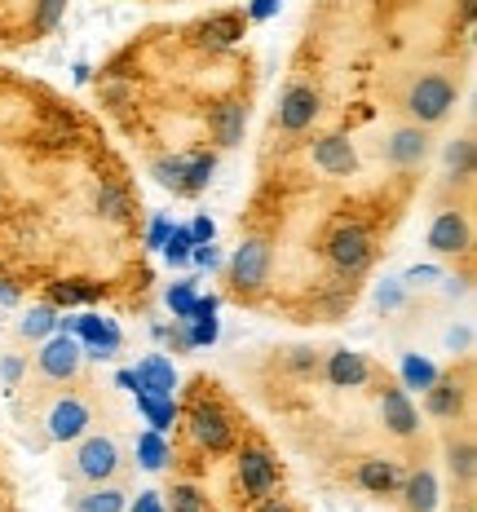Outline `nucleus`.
<instances>
[{
  "instance_id": "c03bdc74",
  "label": "nucleus",
  "mask_w": 477,
  "mask_h": 512,
  "mask_svg": "<svg viewBox=\"0 0 477 512\" xmlns=\"http://www.w3.org/2000/svg\"><path fill=\"white\" fill-rule=\"evenodd\" d=\"M274 9H279V0H257V5H252V18L261 23V18H270V14H274Z\"/></svg>"
},
{
  "instance_id": "cd10ccee",
  "label": "nucleus",
  "mask_w": 477,
  "mask_h": 512,
  "mask_svg": "<svg viewBox=\"0 0 477 512\" xmlns=\"http://www.w3.org/2000/svg\"><path fill=\"white\" fill-rule=\"evenodd\" d=\"M447 173L455 181H469L473 177V142H469V137H460V142L447 146Z\"/></svg>"
},
{
  "instance_id": "603ef678",
  "label": "nucleus",
  "mask_w": 477,
  "mask_h": 512,
  "mask_svg": "<svg viewBox=\"0 0 477 512\" xmlns=\"http://www.w3.org/2000/svg\"><path fill=\"white\" fill-rule=\"evenodd\" d=\"M464 512H473V508H464Z\"/></svg>"
},
{
  "instance_id": "b1692460",
  "label": "nucleus",
  "mask_w": 477,
  "mask_h": 512,
  "mask_svg": "<svg viewBox=\"0 0 477 512\" xmlns=\"http://www.w3.org/2000/svg\"><path fill=\"white\" fill-rule=\"evenodd\" d=\"M76 512H124V490H115V486L89 490V495L76 499Z\"/></svg>"
},
{
  "instance_id": "0eeeda50",
  "label": "nucleus",
  "mask_w": 477,
  "mask_h": 512,
  "mask_svg": "<svg viewBox=\"0 0 477 512\" xmlns=\"http://www.w3.org/2000/svg\"><path fill=\"white\" fill-rule=\"evenodd\" d=\"M239 486H243V495H252V499L270 495V490L279 486V464H274V455L261 451V446L239 451Z\"/></svg>"
},
{
  "instance_id": "6e6552de",
  "label": "nucleus",
  "mask_w": 477,
  "mask_h": 512,
  "mask_svg": "<svg viewBox=\"0 0 477 512\" xmlns=\"http://www.w3.org/2000/svg\"><path fill=\"white\" fill-rule=\"evenodd\" d=\"M115 468H120V451H115L111 437H84L76 451V473L84 482L102 486L106 477H115Z\"/></svg>"
},
{
  "instance_id": "7c9ffc66",
  "label": "nucleus",
  "mask_w": 477,
  "mask_h": 512,
  "mask_svg": "<svg viewBox=\"0 0 477 512\" xmlns=\"http://www.w3.org/2000/svg\"><path fill=\"white\" fill-rule=\"evenodd\" d=\"M168 309H173L182 323H190V309H195V283H173L168 287Z\"/></svg>"
},
{
  "instance_id": "79ce46f5",
  "label": "nucleus",
  "mask_w": 477,
  "mask_h": 512,
  "mask_svg": "<svg viewBox=\"0 0 477 512\" xmlns=\"http://www.w3.org/2000/svg\"><path fill=\"white\" fill-rule=\"evenodd\" d=\"M376 301H380V309H394V305L402 301V287H380Z\"/></svg>"
},
{
  "instance_id": "a211bd4d",
  "label": "nucleus",
  "mask_w": 477,
  "mask_h": 512,
  "mask_svg": "<svg viewBox=\"0 0 477 512\" xmlns=\"http://www.w3.org/2000/svg\"><path fill=\"white\" fill-rule=\"evenodd\" d=\"M402 495H407L411 512H433L438 508V477H433L429 468H420V473L402 477Z\"/></svg>"
},
{
  "instance_id": "f03ea898",
  "label": "nucleus",
  "mask_w": 477,
  "mask_h": 512,
  "mask_svg": "<svg viewBox=\"0 0 477 512\" xmlns=\"http://www.w3.org/2000/svg\"><path fill=\"white\" fill-rule=\"evenodd\" d=\"M455 106V84L447 76H420L407 93V115L416 124H438L447 120Z\"/></svg>"
},
{
  "instance_id": "8fccbe9b",
  "label": "nucleus",
  "mask_w": 477,
  "mask_h": 512,
  "mask_svg": "<svg viewBox=\"0 0 477 512\" xmlns=\"http://www.w3.org/2000/svg\"><path fill=\"white\" fill-rule=\"evenodd\" d=\"M14 301H18V292L9 283H0V305H14Z\"/></svg>"
},
{
  "instance_id": "4468645a",
  "label": "nucleus",
  "mask_w": 477,
  "mask_h": 512,
  "mask_svg": "<svg viewBox=\"0 0 477 512\" xmlns=\"http://www.w3.org/2000/svg\"><path fill=\"white\" fill-rule=\"evenodd\" d=\"M380 420H385V429L398 433V437H411L420 429V415H416V407H411L407 389H389L385 398H380Z\"/></svg>"
},
{
  "instance_id": "39448f33",
  "label": "nucleus",
  "mask_w": 477,
  "mask_h": 512,
  "mask_svg": "<svg viewBox=\"0 0 477 512\" xmlns=\"http://www.w3.org/2000/svg\"><path fill=\"white\" fill-rule=\"evenodd\" d=\"M58 332H71L80 340V349H89V358H111L120 349V327L106 323L98 314H80V318H67L58 323Z\"/></svg>"
},
{
  "instance_id": "2eb2a0df",
  "label": "nucleus",
  "mask_w": 477,
  "mask_h": 512,
  "mask_svg": "<svg viewBox=\"0 0 477 512\" xmlns=\"http://www.w3.org/2000/svg\"><path fill=\"white\" fill-rule=\"evenodd\" d=\"M327 380L336 384V389H363L371 380V367L363 354H354V349H336L332 358H327Z\"/></svg>"
},
{
  "instance_id": "9d476101",
  "label": "nucleus",
  "mask_w": 477,
  "mask_h": 512,
  "mask_svg": "<svg viewBox=\"0 0 477 512\" xmlns=\"http://www.w3.org/2000/svg\"><path fill=\"white\" fill-rule=\"evenodd\" d=\"M49 437L53 442H76V437H84L89 433V424H93V415H89V407H84L80 398H58L49 407Z\"/></svg>"
},
{
  "instance_id": "4be33fe9",
  "label": "nucleus",
  "mask_w": 477,
  "mask_h": 512,
  "mask_svg": "<svg viewBox=\"0 0 477 512\" xmlns=\"http://www.w3.org/2000/svg\"><path fill=\"white\" fill-rule=\"evenodd\" d=\"M212 168H217L212 155H182V195H199L212 181Z\"/></svg>"
},
{
  "instance_id": "393cba45",
  "label": "nucleus",
  "mask_w": 477,
  "mask_h": 512,
  "mask_svg": "<svg viewBox=\"0 0 477 512\" xmlns=\"http://www.w3.org/2000/svg\"><path fill=\"white\" fill-rule=\"evenodd\" d=\"M137 460H142V468H151V473H159V468L168 464V442H164V433H142L137 437Z\"/></svg>"
},
{
  "instance_id": "412c9836",
  "label": "nucleus",
  "mask_w": 477,
  "mask_h": 512,
  "mask_svg": "<svg viewBox=\"0 0 477 512\" xmlns=\"http://www.w3.org/2000/svg\"><path fill=\"white\" fill-rule=\"evenodd\" d=\"M429 415H438V420H451V415H460V407H464V389L455 380H433L429 389Z\"/></svg>"
},
{
  "instance_id": "aec40b11",
  "label": "nucleus",
  "mask_w": 477,
  "mask_h": 512,
  "mask_svg": "<svg viewBox=\"0 0 477 512\" xmlns=\"http://www.w3.org/2000/svg\"><path fill=\"white\" fill-rule=\"evenodd\" d=\"M424 151H429V137H424V128H398L394 137H389V159L402 168L420 164Z\"/></svg>"
},
{
  "instance_id": "de8ad7c7",
  "label": "nucleus",
  "mask_w": 477,
  "mask_h": 512,
  "mask_svg": "<svg viewBox=\"0 0 477 512\" xmlns=\"http://www.w3.org/2000/svg\"><path fill=\"white\" fill-rule=\"evenodd\" d=\"M115 384H120V389H137V376H133V371H120V376H115Z\"/></svg>"
},
{
  "instance_id": "f257e3e1",
  "label": "nucleus",
  "mask_w": 477,
  "mask_h": 512,
  "mask_svg": "<svg viewBox=\"0 0 477 512\" xmlns=\"http://www.w3.org/2000/svg\"><path fill=\"white\" fill-rule=\"evenodd\" d=\"M186 424H190V437H195L199 446H208V451H230V442H235V424H230L226 407H221L217 398H195L186 407Z\"/></svg>"
},
{
  "instance_id": "473e14b6",
  "label": "nucleus",
  "mask_w": 477,
  "mask_h": 512,
  "mask_svg": "<svg viewBox=\"0 0 477 512\" xmlns=\"http://www.w3.org/2000/svg\"><path fill=\"white\" fill-rule=\"evenodd\" d=\"M168 512H204V495L195 486H173V508Z\"/></svg>"
},
{
  "instance_id": "ea45409f",
  "label": "nucleus",
  "mask_w": 477,
  "mask_h": 512,
  "mask_svg": "<svg viewBox=\"0 0 477 512\" xmlns=\"http://www.w3.org/2000/svg\"><path fill=\"white\" fill-rule=\"evenodd\" d=\"M133 512H168V508H164V499H159V490H146V495H137Z\"/></svg>"
},
{
  "instance_id": "c756f323",
  "label": "nucleus",
  "mask_w": 477,
  "mask_h": 512,
  "mask_svg": "<svg viewBox=\"0 0 477 512\" xmlns=\"http://www.w3.org/2000/svg\"><path fill=\"white\" fill-rule=\"evenodd\" d=\"M98 212L102 217H111V221H124L129 217V195H124L120 186H102L98 190Z\"/></svg>"
},
{
  "instance_id": "c9c22d12",
  "label": "nucleus",
  "mask_w": 477,
  "mask_h": 512,
  "mask_svg": "<svg viewBox=\"0 0 477 512\" xmlns=\"http://www.w3.org/2000/svg\"><path fill=\"white\" fill-rule=\"evenodd\" d=\"M155 177L164 181L168 190H177V195H182V155H177V159H159V164H155Z\"/></svg>"
},
{
  "instance_id": "a878e982",
  "label": "nucleus",
  "mask_w": 477,
  "mask_h": 512,
  "mask_svg": "<svg viewBox=\"0 0 477 512\" xmlns=\"http://www.w3.org/2000/svg\"><path fill=\"white\" fill-rule=\"evenodd\" d=\"M58 323H62V318L53 314L49 305H36V309H31V314L23 318V323H18V332H23L27 340H45L49 332H58Z\"/></svg>"
},
{
  "instance_id": "7ed1b4c3",
  "label": "nucleus",
  "mask_w": 477,
  "mask_h": 512,
  "mask_svg": "<svg viewBox=\"0 0 477 512\" xmlns=\"http://www.w3.org/2000/svg\"><path fill=\"white\" fill-rule=\"evenodd\" d=\"M371 256H376V248H371V234L363 226H341L327 239V261L336 265V270L345 274V279H358V274H367Z\"/></svg>"
},
{
  "instance_id": "ddd939ff",
  "label": "nucleus",
  "mask_w": 477,
  "mask_h": 512,
  "mask_svg": "<svg viewBox=\"0 0 477 512\" xmlns=\"http://www.w3.org/2000/svg\"><path fill=\"white\" fill-rule=\"evenodd\" d=\"M243 124H248V111H243V102H235V98H221L217 106H212V115H208L212 142H217V146L243 142Z\"/></svg>"
},
{
  "instance_id": "1a4fd4ad",
  "label": "nucleus",
  "mask_w": 477,
  "mask_h": 512,
  "mask_svg": "<svg viewBox=\"0 0 477 512\" xmlns=\"http://www.w3.org/2000/svg\"><path fill=\"white\" fill-rule=\"evenodd\" d=\"M80 358H84L80 340L71 332H58L53 340H45V349H40V371H45L49 380H71L80 371Z\"/></svg>"
},
{
  "instance_id": "a18cd8bd",
  "label": "nucleus",
  "mask_w": 477,
  "mask_h": 512,
  "mask_svg": "<svg viewBox=\"0 0 477 512\" xmlns=\"http://www.w3.org/2000/svg\"><path fill=\"white\" fill-rule=\"evenodd\" d=\"M424 279H438V270H433V265H416V270L407 274V283H424Z\"/></svg>"
},
{
  "instance_id": "9b49d317",
  "label": "nucleus",
  "mask_w": 477,
  "mask_h": 512,
  "mask_svg": "<svg viewBox=\"0 0 477 512\" xmlns=\"http://www.w3.org/2000/svg\"><path fill=\"white\" fill-rule=\"evenodd\" d=\"M429 248L438 256H455L469 248V221L460 217V212H438L429 226Z\"/></svg>"
},
{
  "instance_id": "4c0bfd02",
  "label": "nucleus",
  "mask_w": 477,
  "mask_h": 512,
  "mask_svg": "<svg viewBox=\"0 0 477 512\" xmlns=\"http://www.w3.org/2000/svg\"><path fill=\"white\" fill-rule=\"evenodd\" d=\"M168 234H173V221H168V217H155L151 230H146V243H151V248H164Z\"/></svg>"
},
{
  "instance_id": "f8f14e48",
  "label": "nucleus",
  "mask_w": 477,
  "mask_h": 512,
  "mask_svg": "<svg viewBox=\"0 0 477 512\" xmlns=\"http://www.w3.org/2000/svg\"><path fill=\"white\" fill-rule=\"evenodd\" d=\"M133 376H137V389H133V393H151V398H173V389H177V371H173V362L159 358V354H151V358L137 362Z\"/></svg>"
},
{
  "instance_id": "37998d69",
  "label": "nucleus",
  "mask_w": 477,
  "mask_h": 512,
  "mask_svg": "<svg viewBox=\"0 0 477 512\" xmlns=\"http://www.w3.org/2000/svg\"><path fill=\"white\" fill-rule=\"evenodd\" d=\"M292 367L296 371H310V367H318V358H310V349H292Z\"/></svg>"
},
{
  "instance_id": "49530a36",
  "label": "nucleus",
  "mask_w": 477,
  "mask_h": 512,
  "mask_svg": "<svg viewBox=\"0 0 477 512\" xmlns=\"http://www.w3.org/2000/svg\"><path fill=\"white\" fill-rule=\"evenodd\" d=\"M18 376H23V362H18V358H5V380H18Z\"/></svg>"
},
{
  "instance_id": "72a5a7b5",
  "label": "nucleus",
  "mask_w": 477,
  "mask_h": 512,
  "mask_svg": "<svg viewBox=\"0 0 477 512\" xmlns=\"http://www.w3.org/2000/svg\"><path fill=\"white\" fill-rule=\"evenodd\" d=\"M217 314H208V318H190V345H212L217 340Z\"/></svg>"
},
{
  "instance_id": "c85d7f7f",
  "label": "nucleus",
  "mask_w": 477,
  "mask_h": 512,
  "mask_svg": "<svg viewBox=\"0 0 477 512\" xmlns=\"http://www.w3.org/2000/svg\"><path fill=\"white\" fill-rule=\"evenodd\" d=\"M190 248H195V239H190V226H173V234L164 239V252L168 256V265H186L190 261Z\"/></svg>"
},
{
  "instance_id": "2f4dec72",
  "label": "nucleus",
  "mask_w": 477,
  "mask_h": 512,
  "mask_svg": "<svg viewBox=\"0 0 477 512\" xmlns=\"http://www.w3.org/2000/svg\"><path fill=\"white\" fill-rule=\"evenodd\" d=\"M62 14H67V0H36V23H31V27H36L40 36H45V31L58 27V18H62Z\"/></svg>"
},
{
  "instance_id": "e433bc0d",
  "label": "nucleus",
  "mask_w": 477,
  "mask_h": 512,
  "mask_svg": "<svg viewBox=\"0 0 477 512\" xmlns=\"http://www.w3.org/2000/svg\"><path fill=\"white\" fill-rule=\"evenodd\" d=\"M190 261H195L199 270H217V265H221V252L212 248V243H195V248H190Z\"/></svg>"
},
{
  "instance_id": "58836bf2",
  "label": "nucleus",
  "mask_w": 477,
  "mask_h": 512,
  "mask_svg": "<svg viewBox=\"0 0 477 512\" xmlns=\"http://www.w3.org/2000/svg\"><path fill=\"white\" fill-rule=\"evenodd\" d=\"M212 234H217L212 217H195V221H190V239H195V243H212Z\"/></svg>"
},
{
  "instance_id": "f704fd0d",
  "label": "nucleus",
  "mask_w": 477,
  "mask_h": 512,
  "mask_svg": "<svg viewBox=\"0 0 477 512\" xmlns=\"http://www.w3.org/2000/svg\"><path fill=\"white\" fill-rule=\"evenodd\" d=\"M451 473L460 477V482H473V446H451Z\"/></svg>"
},
{
  "instance_id": "dca6fc26",
  "label": "nucleus",
  "mask_w": 477,
  "mask_h": 512,
  "mask_svg": "<svg viewBox=\"0 0 477 512\" xmlns=\"http://www.w3.org/2000/svg\"><path fill=\"white\" fill-rule=\"evenodd\" d=\"M314 164L323 168V173H332V177H349L358 168V155H354V146H349L345 137H323V142L314 146Z\"/></svg>"
},
{
  "instance_id": "a19ab883",
  "label": "nucleus",
  "mask_w": 477,
  "mask_h": 512,
  "mask_svg": "<svg viewBox=\"0 0 477 512\" xmlns=\"http://www.w3.org/2000/svg\"><path fill=\"white\" fill-rule=\"evenodd\" d=\"M84 296H89V292H80V287H58V292H53V301H58V305H76V301H84Z\"/></svg>"
},
{
  "instance_id": "5701e85b",
  "label": "nucleus",
  "mask_w": 477,
  "mask_h": 512,
  "mask_svg": "<svg viewBox=\"0 0 477 512\" xmlns=\"http://www.w3.org/2000/svg\"><path fill=\"white\" fill-rule=\"evenodd\" d=\"M137 407H142V415L151 420L155 433H168L177 424V402L173 398H151V393H137Z\"/></svg>"
},
{
  "instance_id": "09e8293b",
  "label": "nucleus",
  "mask_w": 477,
  "mask_h": 512,
  "mask_svg": "<svg viewBox=\"0 0 477 512\" xmlns=\"http://www.w3.org/2000/svg\"><path fill=\"white\" fill-rule=\"evenodd\" d=\"M447 345H451V349H455V345H469V327H460V332H451V336H447Z\"/></svg>"
},
{
  "instance_id": "6ab92c4d",
  "label": "nucleus",
  "mask_w": 477,
  "mask_h": 512,
  "mask_svg": "<svg viewBox=\"0 0 477 512\" xmlns=\"http://www.w3.org/2000/svg\"><path fill=\"white\" fill-rule=\"evenodd\" d=\"M243 36V18L239 14H212L204 27H199V45L208 49H230Z\"/></svg>"
},
{
  "instance_id": "f3484780",
  "label": "nucleus",
  "mask_w": 477,
  "mask_h": 512,
  "mask_svg": "<svg viewBox=\"0 0 477 512\" xmlns=\"http://www.w3.org/2000/svg\"><path fill=\"white\" fill-rule=\"evenodd\" d=\"M358 486L367 495H394L402 486V468L394 460H363L358 464Z\"/></svg>"
},
{
  "instance_id": "bb28decb",
  "label": "nucleus",
  "mask_w": 477,
  "mask_h": 512,
  "mask_svg": "<svg viewBox=\"0 0 477 512\" xmlns=\"http://www.w3.org/2000/svg\"><path fill=\"white\" fill-rule=\"evenodd\" d=\"M433 380H438V367H433L429 358H416V354L402 358V384H407V389H429Z\"/></svg>"
},
{
  "instance_id": "20e7f679",
  "label": "nucleus",
  "mask_w": 477,
  "mask_h": 512,
  "mask_svg": "<svg viewBox=\"0 0 477 512\" xmlns=\"http://www.w3.org/2000/svg\"><path fill=\"white\" fill-rule=\"evenodd\" d=\"M265 279H270V243L265 239H243L235 256H230V283H235L239 296L261 292Z\"/></svg>"
},
{
  "instance_id": "3c124183",
  "label": "nucleus",
  "mask_w": 477,
  "mask_h": 512,
  "mask_svg": "<svg viewBox=\"0 0 477 512\" xmlns=\"http://www.w3.org/2000/svg\"><path fill=\"white\" fill-rule=\"evenodd\" d=\"M257 512H292V508H288V504H279V499H265Z\"/></svg>"
},
{
  "instance_id": "423d86ee",
  "label": "nucleus",
  "mask_w": 477,
  "mask_h": 512,
  "mask_svg": "<svg viewBox=\"0 0 477 512\" xmlns=\"http://www.w3.org/2000/svg\"><path fill=\"white\" fill-rule=\"evenodd\" d=\"M318 111H323V98H318L314 84H288L279 98V128L283 133H305L318 120Z\"/></svg>"
}]
</instances>
